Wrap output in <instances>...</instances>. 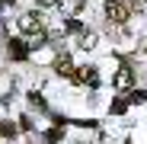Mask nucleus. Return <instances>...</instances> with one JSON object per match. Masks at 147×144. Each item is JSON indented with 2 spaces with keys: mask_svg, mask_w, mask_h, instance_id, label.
Listing matches in <instances>:
<instances>
[{
  "mask_svg": "<svg viewBox=\"0 0 147 144\" xmlns=\"http://www.w3.org/2000/svg\"><path fill=\"white\" fill-rule=\"evenodd\" d=\"M106 19L112 22V26H125L128 22V7L118 3V0H109L106 3Z\"/></svg>",
  "mask_w": 147,
  "mask_h": 144,
  "instance_id": "obj_2",
  "label": "nucleus"
},
{
  "mask_svg": "<svg viewBox=\"0 0 147 144\" xmlns=\"http://www.w3.org/2000/svg\"><path fill=\"white\" fill-rule=\"evenodd\" d=\"M131 80H134V70H131V67H118V74H115V87H118V90H128Z\"/></svg>",
  "mask_w": 147,
  "mask_h": 144,
  "instance_id": "obj_5",
  "label": "nucleus"
},
{
  "mask_svg": "<svg viewBox=\"0 0 147 144\" xmlns=\"http://www.w3.org/2000/svg\"><path fill=\"white\" fill-rule=\"evenodd\" d=\"M55 70H58L61 77H70V74H74V61H70V55L61 51V55L55 58Z\"/></svg>",
  "mask_w": 147,
  "mask_h": 144,
  "instance_id": "obj_3",
  "label": "nucleus"
},
{
  "mask_svg": "<svg viewBox=\"0 0 147 144\" xmlns=\"http://www.w3.org/2000/svg\"><path fill=\"white\" fill-rule=\"evenodd\" d=\"M83 3H86V0H61V7H64L67 13H80V10H83Z\"/></svg>",
  "mask_w": 147,
  "mask_h": 144,
  "instance_id": "obj_8",
  "label": "nucleus"
},
{
  "mask_svg": "<svg viewBox=\"0 0 147 144\" xmlns=\"http://www.w3.org/2000/svg\"><path fill=\"white\" fill-rule=\"evenodd\" d=\"M35 3H38V7H58L61 0H35Z\"/></svg>",
  "mask_w": 147,
  "mask_h": 144,
  "instance_id": "obj_9",
  "label": "nucleus"
},
{
  "mask_svg": "<svg viewBox=\"0 0 147 144\" xmlns=\"http://www.w3.org/2000/svg\"><path fill=\"white\" fill-rule=\"evenodd\" d=\"M16 26H19V32H26V35H32V39H45V19L38 16V13H22L19 19H16Z\"/></svg>",
  "mask_w": 147,
  "mask_h": 144,
  "instance_id": "obj_1",
  "label": "nucleus"
},
{
  "mask_svg": "<svg viewBox=\"0 0 147 144\" xmlns=\"http://www.w3.org/2000/svg\"><path fill=\"white\" fill-rule=\"evenodd\" d=\"M7 3H13V0H0V7H7Z\"/></svg>",
  "mask_w": 147,
  "mask_h": 144,
  "instance_id": "obj_11",
  "label": "nucleus"
},
{
  "mask_svg": "<svg viewBox=\"0 0 147 144\" xmlns=\"http://www.w3.org/2000/svg\"><path fill=\"white\" fill-rule=\"evenodd\" d=\"M128 3H131V7H138V10H141V7H144V3H147V0H128Z\"/></svg>",
  "mask_w": 147,
  "mask_h": 144,
  "instance_id": "obj_10",
  "label": "nucleus"
},
{
  "mask_svg": "<svg viewBox=\"0 0 147 144\" xmlns=\"http://www.w3.org/2000/svg\"><path fill=\"white\" fill-rule=\"evenodd\" d=\"M83 83H90V87H96L99 83V74H96V67H80V74H77Z\"/></svg>",
  "mask_w": 147,
  "mask_h": 144,
  "instance_id": "obj_6",
  "label": "nucleus"
},
{
  "mask_svg": "<svg viewBox=\"0 0 147 144\" xmlns=\"http://www.w3.org/2000/svg\"><path fill=\"white\" fill-rule=\"evenodd\" d=\"M7 55H10L13 61H22V58H26L29 51H26V45H22L19 39H10V42H7Z\"/></svg>",
  "mask_w": 147,
  "mask_h": 144,
  "instance_id": "obj_4",
  "label": "nucleus"
},
{
  "mask_svg": "<svg viewBox=\"0 0 147 144\" xmlns=\"http://www.w3.org/2000/svg\"><path fill=\"white\" fill-rule=\"evenodd\" d=\"M80 48H83V51L96 48V32H80Z\"/></svg>",
  "mask_w": 147,
  "mask_h": 144,
  "instance_id": "obj_7",
  "label": "nucleus"
}]
</instances>
